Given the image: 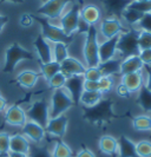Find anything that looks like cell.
Instances as JSON below:
<instances>
[{
    "mask_svg": "<svg viewBox=\"0 0 151 157\" xmlns=\"http://www.w3.org/2000/svg\"><path fill=\"white\" fill-rule=\"evenodd\" d=\"M115 101L111 98H103L91 108H83V118L92 125L103 126L109 124L112 119L119 116L113 111Z\"/></svg>",
    "mask_w": 151,
    "mask_h": 157,
    "instance_id": "6da1fadb",
    "label": "cell"
},
{
    "mask_svg": "<svg viewBox=\"0 0 151 157\" xmlns=\"http://www.w3.org/2000/svg\"><path fill=\"white\" fill-rule=\"evenodd\" d=\"M84 46L83 56L86 67H97L99 65V41H98V29L96 26H89L88 31L84 33Z\"/></svg>",
    "mask_w": 151,
    "mask_h": 157,
    "instance_id": "7a4b0ae2",
    "label": "cell"
},
{
    "mask_svg": "<svg viewBox=\"0 0 151 157\" xmlns=\"http://www.w3.org/2000/svg\"><path fill=\"white\" fill-rule=\"evenodd\" d=\"M34 20L38 21L40 25V29H41V33L40 34L47 41H50V43H53V44L64 43V44L70 46L72 43L74 41V36L66 34L59 26L52 24L47 18L34 14Z\"/></svg>",
    "mask_w": 151,
    "mask_h": 157,
    "instance_id": "3957f363",
    "label": "cell"
},
{
    "mask_svg": "<svg viewBox=\"0 0 151 157\" xmlns=\"http://www.w3.org/2000/svg\"><path fill=\"white\" fill-rule=\"evenodd\" d=\"M34 55L27 48L23 47L19 43H12L5 51L4 55V67L5 73H13L17 65L23 60H33Z\"/></svg>",
    "mask_w": 151,
    "mask_h": 157,
    "instance_id": "277c9868",
    "label": "cell"
},
{
    "mask_svg": "<svg viewBox=\"0 0 151 157\" xmlns=\"http://www.w3.org/2000/svg\"><path fill=\"white\" fill-rule=\"evenodd\" d=\"M138 32L139 30H136L135 27H129L126 32L119 34L117 43V53L120 56V59L139 55V47L137 43Z\"/></svg>",
    "mask_w": 151,
    "mask_h": 157,
    "instance_id": "5b68a950",
    "label": "cell"
},
{
    "mask_svg": "<svg viewBox=\"0 0 151 157\" xmlns=\"http://www.w3.org/2000/svg\"><path fill=\"white\" fill-rule=\"evenodd\" d=\"M74 105L71 96L65 89H58L52 92L50 101V118L65 115V112Z\"/></svg>",
    "mask_w": 151,
    "mask_h": 157,
    "instance_id": "8992f818",
    "label": "cell"
},
{
    "mask_svg": "<svg viewBox=\"0 0 151 157\" xmlns=\"http://www.w3.org/2000/svg\"><path fill=\"white\" fill-rule=\"evenodd\" d=\"M80 6L77 0L71 4V7L66 12H64L60 17V29L69 36H74L76 32H78L80 23Z\"/></svg>",
    "mask_w": 151,
    "mask_h": 157,
    "instance_id": "52a82bcc",
    "label": "cell"
},
{
    "mask_svg": "<svg viewBox=\"0 0 151 157\" xmlns=\"http://www.w3.org/2000/svg\"><path fill=\"white\" fill-rule=\"evenodd\" d=\"M26 117L28 121L36 122L43 128H45L50 119V103L45 98L36 99L26 110Z\"/></svg>",
    "mask_w": 151,
    "mask_h": 157,
    "instance_id": "ba28073f",
    "label": "cell"
},
{
    "mask_svg": "<svg viewBox=\"0 0 151 157\" xmlns=\"http://www.w3.org/2000/svg\"><path fill=\"white\" fill-rule=\"evenodd\" d=\"M74 1L76 0H47L38 7V10L36 11V14L45 17L48 20L60 18L66 6L71 5Z\"/></svg>",
    "mask_w": 151,
    "mask_h": 157,
    "instance_id": "9c48e42d",
    "label": "cell"
},
{
    "mask_svg": "<svg viewBox=\"0 0 151 157\" xmlns=\"http://www.w3.org/2000/svg\"><path fill=\"white\" fill-rule=\"evenodd\" d=\"M129 27H125V25L122 23V19L113 18V17H105L102 18L99 23V30L98 32L105 39H111L116 36H119L122 33L127 31Z\"/></svg>",
    "mask_w": 151,
    "mask_h": 157,
    "instance_id": "30bf717a",
    "label": "cell"
},
{
    "mask_svg": "<svg viewBox=\"0 0 151 157\" xmlns=\"http://www.w3.org/2000/svg\"><path fill=\"white\" fill-rule=\"evenodd\" d=\"M4 121L11 126H21L27 122L26 111L18 104H12L5 109Z\"/></svg>",
    "mask_w": 151,
    "mask_h": 157,
    "instance_id": "8fae6325",
    "label": "cell"
},
{
    "mask_svg": "<svg viewBox=\"0 0 151 157\" xmlns=\"http://www.w3.org/2000/svg\"><path fill=\"white\" fill-rule=\"evenodd\" d=\"M67 126H69V118L65 115H62L58 117L50 118L47 125L45 126V131L52 136H56L58 138H63L66 135Z\"/></svg>",
    "mask_w": 151,
    "mask_h": 157,
    "instance_id": "7c38bea8",
    "label": "cell"
},
{
    "mask_svg": "<svg viewBox=\"0 0 151 157\" xmlns=\"http://www.w3.org/2000/svg\"><path fill=\"white\" fill-rule=\"evenodd\" d=\"M64 89L71 96L72 101L74 102V105H78L80 96L84 92V78H83V76L67 77V80L65 83Z\"/></svg>",
    "mask_w": 151,
    "mask_h": 157,
    "instance_id": "4fadbf2b",
    "label": "cell"
},
{
    "mask_svg": "<svg viewBox=\"0 0 151 157\" xmlns=\"http://www.w3.org/2000/svg\"><path fill=\"white\" fill-rule=\"evenodd\" d=\"M80 19L89 26H96L102 20V10L95 4H85L80 8Z\"/></svg>",
    "mask_w": 151,
    "mask_h": 157,
    "instance_id": "5bb4252c",
    "label": "cell"
},
{
    "mask_svg": "<svg viewBox=\"0 0 151 157\" xmlns=\"http://www.w3.org/2000/svg\"><path fill=\"white\" fill-rule=\"evenodd\" d=\"M33 47L36 50V53L39 58L40 64L48 63L52 60V46L51 43L47 41L41 34H38L33 41Z\"/></svg>",
    "mask_w": 151,
    "mask_h": 157,
    "instance_id": "9a60e30c",
    "label": "cell"
},
{
    "mask_svg": "<svg viewBox=\"0 0 151 157\" xmlns=\"http://www.w3.org/2000/svg\"><path fill=\"white\" fill-rule=\"evenodd\" d=\"M21 129H23L21 131L25 137L36 144H39L40 142H43V140L45 138V132H46L45 128H43L36 122L27 119V122L21 126Z\"/></svg>",
    "mask_w": 151,
    "mask_h": 157,
    "instance_id": "2e32d148",
    "label": "cell"
},
{
    "mask_svg": "<svg viewBox=\"0 0 151 157\" xmlns=\"http://www.w3.org/2000/svg\"><path fill=\"white\" fill-rule=\"evenodd\" d=\"M132 1L134 0H100L104 10L108 13V17H113L118 19H120L123 12L130 6Z\"/></svg>",
    "mask_w": 151,
    "mask_h": 157,
    "instance_id": "e0dca14e",
    "label": "cell"
},
{
    "mask_svg": "<svg viewBox=\"0 0 151 157\" xmlns=\"http://www.w3.org/2000/svg\"><path fill=\"white\" fill-rule=\"evenodd\" d=\"M62 72L66 77H72V76H83L85 72V64H83L77 58L69 56L63 63H60Z\"/></svg>",
    "mask_w": 151,
    "mask_h": 157,
    "instance_id": "ac0fdd59",
    "label": "cell"
},
{
    "mask_svg": "<svg viewBox=\"0 0 151 157\" xmlns=\"http://www.w3.org/2000/svg\"><path fill=\"white\" fill-rule=\"evenodd\" d=\"M118 38L119 36H116L111 39H105L103 43L99 44V62L100 63L116 58Z\"/></svg>",
    "mask_w": 151,
    "mask_h": 157,
    "instance_id": "d6986e66",
    "label": "cell"
},
{
    "mask_svg": "<svg viewBox=\"0 0 151 157\" xmlns=\"http://www.w3.org/2000/svg\"><path fill=\"white\" fill-rule=\"evenodd\" d=\"M40 77H41V75L38 71L24 70L17 75L16 82L19 86L24 87V89H32L36 86Z\"/></svg>",
    "mask_w": 151,
    "mask_h": 157,
    "instance_id": "ffe728a7",
    "label": "cell"
},
{
    "mask_svg": "<svg viewBox=\"0 0 151 157\" xmlns=\"http://www.w3.org/2000/svg\"><path fill=\"white\" fill-rule=\"evenodd\" d=\"M120 83L124 84L132 94L138 92V91L144 86L143 72L141 71V72H134V73L124 75V76H122Z\"/></svg>",
    "mask_w": 151,
    "mask_h": 157,
    "instance_id": "44dd1931",
    "label": "cell"
},
{
    "mask_svg": "<svg viewBox=\"0 0 151 157\" xmlns=\"http://www.w3.org/2000/svg\"><path fill=\"white\" fill-rule=\"evenodd\" d=\"M144 69V64L142 63L139 56H131L122 59L120 62V70L119 75L124 76L127 73H134V72H141Z\"/></svg>",
    "mask_w": 151,
    "mask_h": 157,
    "instance_id": "7402d4cb",
    "label": "cell"
},
{
    "mask_svg": "<svg viewBox=\"0 0 151 157\" xmlns=\"http://www.w3.org/2000/svg\"><path fill=\"white\" fill-rule=\"evenodd\" d=\"M99 150L110 157H118V141L111 135H104L98 142Z\"/></svg>",
    "mask_w": 151,
    "mask_h": 157,
    "instance_id": "603a6c76",
    "label": "cell"
},
{
    "mask_svg": "<svg viewBox=\"0 0 151 157\" xmlns=\"http://www.w3.org/2000/svg\"><path fill=\"white\" fill-rule=\"evenodd\" d=\"M118 141V157H138L136 143L125 135H120Z\"/></svg>",
    "mask_w": 151,
    "mask_h": 157,
    "instance_id": "cb8c5ba5",
    "label": "cell"
},
{
    "mask_svg": "<svg viewBox=\"0 0 151 157\" xmlns=\"http://www.w3.org/2000/svg\"><path fill=\"white\" fill-rule=\"evenodd\" d=\"M31 144L30 141L25 137L24 135H13L11 136L9 140V150L13 152H21V154H27L30 152Z\"/></svg>",
    "mask_w": 151,
    "mask_h": 157,
    "instance_id": "d4e9b609",
    "label": "cell"
},
{
    "mask_svg": "<svg viewBox=\"0 0 151 157\" xmlns=\"http://www.w3.org/2000/svg\"><path fill=\"white\" fill-rule=\"evenodd\" d=\"M120 62H122V59L113 58V59H110V60H108V62L99 63L98 69H99V71L102 72L103 76H110V77H113L115 75H119Z\"/></svg>",
    "mask_w": 151,
    "mask_h": 157,
    "instance_id": "484cf974",
    "label": "cell"
},
{
    "mask_svg": "<svg viewBox=\"0 0 151 157\" xmlns=\"http://www.w3.org/2000/svg\"><path fill=\"white\" fill-rule=\"evenodd\" d=\"M104 98V94L100 91H84L80 96L79 104L83 105V108H91L99 103Z\"/></svg>",
    "mask_w": 151,
    "mask_h": 157,
    "instance_id": "4316f807",
    "label": "cell"
},
{
    "mask_svg": "<svg viewBox=\"0 0 151 157\" xmlns=\"http://www.w3.org/2000/svg\"><path fill=\"white\" fill-rule=\"evenodd\" d=\"M131 122H132V128L136 131L151 132V116H148V115L136 116L131 119Z\"/></svg>",
    "mask_w": 151,
    "mask_h": 157,
    "instance_id": "83f0119b",
    "label": "cell"
},
{
    "mask_svg": "<svg viewBox=\"0 0 151 157\" xmlns=\"http://www.w3.org/2000/svg\"><path fill=\"white\" fill-rule=\"evenodd\" d=\"M51 155L52 157H73V151L65 142L62 141V138H58L55 141Z\"/></svg>",
    "mask_w": 151,
    "mask_h": 157,
    "instance_id": "f1b7e54d",
    "label": "cell"
},
{
    "mask_svg": "<svg viewBox=\"0 0 151 157\" xmlns=\"http://www.w3.org/2000/svg\"><path fill=\"white\" fill-rule=\"evenodd\" d=\"M60 71H62L60 64L55 62V60H51V62L45 64H40V75L43 76V78L46 82Z\"/></svg>",
    "mask_w": 151,
    "mask_h": 157,
    "instance_id": "f546056e",
    "label": "cell"
},
{
    "mask_svg": "<svg viewBox=\"0 0 151 157\" xmlns=\"http://www.w3.org/2000/svg\"><path fill=\"white\" fill-rule=\"evenodd\" d=\"M136 103L139 105V108L145 112H151V91L143 86L138 91V96Z\"/></svg>",
    "mask_w": 151,
    "mask_h": 157,
    "instance_id": "4dcf8cb0",
    "label": "cell"
},
{
    "mask_svg": "<svg viewBox=\"0 0 151 157\" xmlns=\"http://www.w3.org/2000/svg\"><path fill=\"white\" fill-rule=\"evenodd\" d=\"M69 57V45L64 43H57L52 46V60L57 63H63Z\"/></svg>",
    "mask_w": 151,
    "mask_h": 157,
    "instance_id": "1f68e13d",
    "label": "cell"
},
{
    "mask_svg": "<svg viewBox=\"0 0 151 157\" xmlns=\"http://www.w3.org/2000/svg\"><path fill=\"white\" fill-rule=\"evenodd\" d=\"M143 14L138 11H136L135 8H131L130 6L123 12V14L120 17V19H123L125 23L129 25V27H135L136 25H138L139 20L142 19Z\"/></svg>",
    "mask_w": 151,
    "mask_h": 157,
    "instance_id": "d6a6232c",
    "label": "cell"
},
{
    "mask_svg": "<svg viewBox=\"0 0 151 157\" xmlns=\"http://www.w3.org/2000/svg\"><path fill=\"white\" fill-rule=\"evenodd\" d=\"M66 80H67V77L60 71L57 75H55L52 78L48 79L46 83H47V86L55 91V90H58V89H64Z\"/></svg>",
    "mask_w": 151,
    "mask_h": 157,
    "instance_id": "836d02e7",
    "label": "cell"
},
{
    "mask_svg": "<svg viewBox=\"0 0 151 157\" xmlns=\"http://www.w3.org/2000/svg\"><path fill=\"white\" fill-rule=\"evenodd\" d=\"M136 151L138 157H151V141L142 140L136 143Z\"/></svg>",
    "mask_w": 151,
    "mask_h": 157,
    "instance_id": "e575fe53",
    "label": "cell"
},
{
    "mask_svg": "<svg viewBox=\"0 0 151 157\" xmlns=\"http://www.w3.org/2000/svg\"><path fill=\"white\" fill-rule=\"evenodd\" d=\"M139 51L142 50H150L151 48V32L139 31L137 38Z\"/></svg>",
    "mask_w": 151,
    "mask_h": 157,
    "instance_id": "d590c367",
    "label": "cell"
},
{
    "mask_svg": "<svg viewBox=\"0 0 151 157\" xmlns=\"http://www.w3.org/2000/svg\"><path fill=\"white\" fill-rule=\"evenodd\" d=\"M115 89V79L110 76H103L99 80V91L102 94H109Z\"/></svg>",
    "mask_w": 151,
    "mask_h": 157,
    "instance_id": "8d00e7d4",
    "label": "cell"
},
{
    "mask_svg": "<svg viewBox=\"0 0 151 157\" xmlns=\"http://www.w3.org/2000/svg\"><path fill=\"white\" fill-rule=\"evenodd\" d=\"M102 77H103V75H102V72L99 71L98 66H97V67H86V69H85V72L83 73L84 80L99 82Z\"/></svg>",
    "mask_w": 151,
    "mask_h": 157,
    "instance_id": "74e56055",
    "label": "cell"
},
{
    "mask_svg": "<svg viewBox=\"0 0 151 157\" xmlns=\"http://www.w3.org/2000/svg\"><path fill=\"white\" fill-rule=\"evenodd\" d=\"M28 157H52L51 151L44 145H33L30 148Z\"/></svg>",
    "mask_w": 151,
    "mask_h": 157,
    "instance_id": "f35d334b",
    "label": "cell"
},
{
    "mask_svg": "<svg viewBox=\"0 0 151 157\" xmlns=\"http://www.w3.org/2000/svg\"><path fill=\"white\" fill-rule=\"evenodd\" d=\"M11 136L7 132H0V157H7L9 150Z\"/></svg>",
    "mask_w": 151,
    "mask_h": 157,
    "instance_id": "ab89813d",
    "label": "cell"
},
{
    "mask_svg": "<svg viewBox=\"0 0 151 157\" xmlns=\"http://www.w3.org/2000/svg\"><path fill=\"white\" fill-rule=\"evenodd\" d=\"M130 7L135 8L136 11L141 12L142 14H145V13H151V0L141 1V2L132 1V2L130 4Z\"/></svg>",
    "mask_w": 151,
    "mask_h": 157,
    "instance_id": "60d3db41",
    "label": "cell"
},
{
    "mask_svg": "<svg viewBox=\"0 0 151 157\" xmlns=\"http://www.w3.org/2000/svg\"><path fill=\"white\" fill-rule=\"evenodd\" d=\"M34 14L31 13H23L19 17V25L23 27V29H28L31 27L32 25L34 24Z\"/></svg>",
    "mask_w": 151,
    "mask_h": 157,
    "instance_id": "b9f144b4",
    "label": "cell"
},
{
    "mask_svg": "<svg viewBox=\"0 0 151 157\" xmlns=\"http://www.w3.org/2000/svg\"><path fill=\"white\" fill-rule=\"evenodd\" d=\"M139 31L151 32V13H145L143 14L142 19L138 23Z\"/></svg>",
    "mask_w": 151,
    "mask_h": 157,
    "instance_id": "7bdbcfd3",
    "label": "cell"
},
{
    "mask_svg": "<svg viewBox=\"0 0 151 157\" xmlns=\"http://www.w3.org/2000/svg\"><path fill=\"white\" fill-rule=\"evenodd\" d=\"M115 92H116V94H117L118 97L123 98V99H129V98H131V96H132V92H131L124 84H122V83L115 86Z\"/></svg>",
    "mask_w": 151,
    "mask_h": 157,
    "instance_id": "ee69618b",
    "label": "cell"
},
{
    "mask_svg": "<svg viewBox=\"0 0 151 157\" xmlns=\"http://www.w3.org/2000/svg\"><path fill=\"white\" fill-rule=\"evenodd\" d=\"M139 58L144 64V66H151V48L150 50H142L139 51Z\"/></svg>",
    "mask_w": 151,
    "mask_h": 157,
    "instance_id": "f6af8a7d",
    "label": "cell"
},
{
    "mask_svg": "<svg viewBox=\"0 0 151 157\" xmlns=\"http://www.w3.org/2000/svg\"><path fill=\"white\" fill-rule=\"evenodd\" d=\"M84 91H99V82L84 80Z\"/></svg>",
    "mask_w": 151,
    "mask_h": 157,
    "instance_id": "bcb514c9",
    "label": "cell"
},
{
    "mask_svg": "<svg viewBox=\"0 0 151 157\" xmlns=\"http://www.w3.org/2000/svg\"><path fill=\"white\" fill-rule=\"evenodd\" d=\"M76 157H96V156H95V154L90 149L83 148V149L79 150V151L76 154Z\"/></svg>",
    "mask_w": 151,
    "mask_h": 157,
    "instance_id": "7dc6e473",
    "label": "cell"
},
{
    "mask_svg": "<svg viewBox=\"0 0 151 157\" xmlns=\"http://www.w3.org/2000/svg\"><path fill=\"white\" fill-rule=\"evenodd\" d=\"M144 70L146 72V80H144V86L151 91V70L148 66H144Z\"/></svg>",
    "mask_w": 151,
    "mask_h": 157,
    "instance_id": "c3c4849f",
    "label": "cell"
},
{
    "mask_svg": "<svg viewBox=\"0 0 151 157\" xmlns=\"http://www.w3.org/2000/svg\"><path fill=\"white\" fill-rule=\"evenodd\" d=\"M6 108H7V99L1 94V91H0V112L5 111Z\"/></svg>",
    "mask_w": 151,
    "mask_h": 157,
    "instance_id": "681fc988",
    "label": "cell"
},
{
    "mask_svg": "<svg viewBox=\"0 0 151 157\" xmlns=\"http://www.w3.org/2000/svg\"><path fill=\"white\" fill-rule=\"evenodd\" d=\"M9 18L7 16H4V14H0V32L2 31V29L6 26V24L8 23Z\"/></svg>",
    "mask_w": 151,
    "mask_h": 157,
    "instance_id": "f907efd6",
    "label": "cell"
},
{
    "mask_svg": "<svg viewBox=\"0 0 151 157\" xmlns=\"http://www.w3.org/2000/svg\"><path fill=\"white\" fill-rule=\"evenodd\" d=\"M7 157H28V155H27V154H21V152H13V151H9Z\"/></svg>",
    "mask_w": 151,
    "mask_h": 157,
    "instance_id": "816d5d0a",
    "label": "cell"
},
{
    "mask_svg": "<svg viewBox=\"0 0 151 157\" xmlns=\"http://www.w3.org/2000/svg\"><path fill=\"white\" fill-rule=\"evenodd\" d=\"M4 1H9L13 4H24L25 0H0V2H4Z\"/></svg>",
    "mask_w": 151,
    "mask_h": 157,
    "instance_id": "f5cc1de1",
    "label": "cell"
},
{
    "mask_svg": "<svg viewBox=\"0 0 151 157\" xmlns=\"http://www.w3.org/2000/svg\"><path fill=\"white\" fill-rule=\"evenodd\" d=\"M134 1H137V2H141V1H146V0H134Z\"/></svg>",
    "mask_w": 151,
    "mask_h": 157,
    "instance_id": "db71d44e",
    "label": "cell"
},
{
    "mask_svg": "<svg viewBox=\"0 0 151 157\" xmlns=\"http://www.w3.org/2000/svg\"><path fill=\"white\" fill-rule=\"evenodd\" d=\"M40 1H41V4H43V2H45V1H47V0H40Z\"/></svg>",
    "mask_w": 151,
    "mask_h": 157,
    "instance_id": "11a10c76",
    "label": "cell"
},
{
    "mask_svg": "<svg viewBox=\"0 0 151 157\" xmlns=\"http://www.w3.org/2000/svg\"><path fill=\"white\" fill-rule=\"evenodd\" d=\"M148 67H149V69H150V70H151V66H148Z\"/></svg>",
    "mask_w": 151,
    "mask_h": 157,
    "instance_id": "9f6ffc18",
    "label": "cell"
},
{
    "mask_svg": "<svg viewBox=\"0 0 151 157\" xmlns=\"http://www.w3.org/2000/svg\"><path fill=\"white\" fill-rule=\"evenodd\" d=\"M150 138H151V135H150Z\"/></svg>",
    "mask_w": 151,
    "mask_h": 157,
    "instance_id": "6f0895ef",
    "label": "cell"
}]
</instances>
